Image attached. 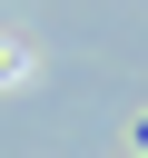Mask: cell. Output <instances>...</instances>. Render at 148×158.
Returning <instances> with one entry per match:
<instances>
[{"mask_svg":"<svg viewBox=\"0 0 148 158\" xmlns=\"http://www.w3.org/2000/svg\"><path fill=\"white\" fill-rule=\"evenodd\" d=\"M20 79H30V49H20V40H0V89H20Z\"/></svg>","mask_w":148,"mask_h":158,"instance_id":"6da1fadb","label":"cell"}]
</instances>
